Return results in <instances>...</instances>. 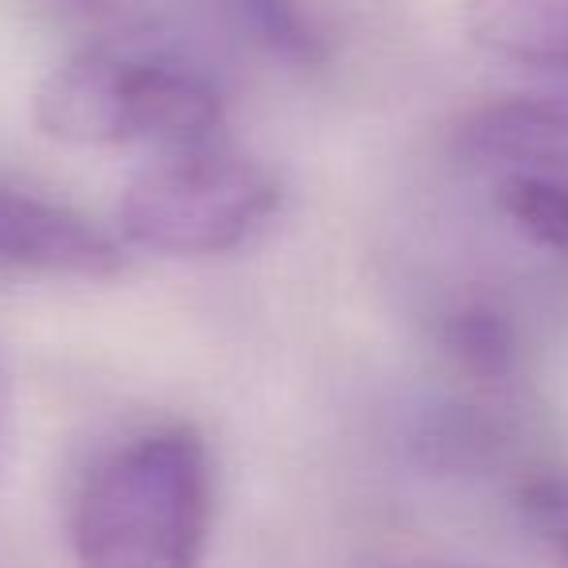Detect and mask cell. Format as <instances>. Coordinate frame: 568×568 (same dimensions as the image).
Returning a JSON list of instances; mask_svg holds the SVG:
<instances>
[{
	"label": "cell",
	"mask_w": 568,
	"mask_h": 568,
	"mask_svg": "<svg viewBox=\"0 0 568 568\" xmlns=\"http://www.w3.org/2000/svg\"><path fill=\"white\" fill-rule=\"evenodd\" d=\"M211 456L195 428H160L94 467L74 503L79 568H203Z\"/></svg>",
	"instance_id": "obj_1"
},
{
	"label": "cell",
	"mask_w": 568,
	"mask_h": 568,
	"mask_svg": "<svg viewBox=\"0 0 568 568\" xmlns=\"http://www.w3.org/2000/svg\"><path fill=\"white\" fill-rule=\"evenodd\" d=\"M36 125L79 149L149 144L156 152L222 141L226 110L211 82L175 59L82 48L36 87Z\"/></svg>",
	"instance_id": "obj_2"
},
{
	"label": "cell",
	"mask_w": 568,
	"mask_h": 568,
	"mask_svg": "<svg viewBox=\"0 0 568 568\" xmlns=\"http://www.w3.org/2000/svg\"><path fill=\"white\" fill-rule=\"evenodd\" d=\"M281 206V180L226 141L156 152L118 203L121 237L164 257H214L245 245Z\"/></svg>",
	"instance_id": "obj_3"
},
{
	"label": "cell",
	"mask_w": 568,
	"mask_h": 568,
	"mask_svg": "<svg viewBox=\"0 0 568 568\" xmlns=\"http://www.w3.org/2000/svg\"><path fill=\"white\" fill-rule=\"evenodd\" d=\"M0 265L110 281L125 268V257L113 245V237L82 214L48 203V199L0 187Z\"/></svg>",
	"instance_id": "obj_4"
},
{
	"label": "cell",
	"mask_w": 568,
	"mask_h": 568,
	"mask_svg": "<svg viewBox=\"0 0 568 568\" xmlns=\"http://www.w3.org/2000/svg\"><path fill=\"white\" fill-rule=\"evenodd\" d=\"M464 32L506 63L568 71V0H467Z\"/></svg>",
	"instance_id": "obj_5"
},
{
	"label": "cell",
	"mask_w": 568,
	"mask_h": 568,
	"mask_svg": "<svg viewBox=\"0 0 568 568\" xmlns=\"http://www.w3.org/2000/svg\"><path fill=\"white\" fill-rule=\"evenodd\" d=\"M222 12L276 63L293 71H320L327 63L324 36L296 0H222Z\"/></svg>",
	"instance_id": "obj_6"
},
{
	"label": "cell",
	"mask_w": 568,
	"mask_h": 568,
	"mask_svg": "<svg viewBox=\"0 0 568 568\" xmlns=\"http://www.w3.org/2000/svg\"><path fill=\"white\" fill-rule=\"evenodd\" d=\"M444 355L459 366L471 382H506L518 366V335L503 312L487 304H467L452 312L440 327Z\"/></svg>",
	"instance_id": "obj_7"
},
{
	"label": "cell",
	"mask_w": 568,
	"mask_h": 568,
	"mask_svg": "<svg viewBox=\"0 0 568 568\" xmlns=\"http://www.w3.org/2000/svg\"><path fill=\"white\" fill-rule=\"evenodd\" d=\"M506 219L552 253H568V180L560 175H506L498 187Z\"/></svg>",
	"instance_id": "obj_8"
},
{
	"label": "cell",
	"mask_w": 568,
	"mask_h": 568,
	"mask_svg": "<svg viewBox=\"0 0 568 568\" xmlns=\"http://www.w3.org/2000/svg\"><path fill=\"white\" fill-rule=\"evenodd\" d=\"M518 510L557 568H568V471H537L518 483Z\"/></svg>",
	"instance_id": "obj_9"
},
{
	"label": "cell",
	"mask_w": 568,
	"mask_h": 568,
	"mask_svg": "<svg viewBox=\"0 0 568 568\" xmlns=\"http://www.w3.org/2000/svg\"><path fill=\"white\" fill-rule=\"evenodd\" d=\"M71 17L87 20V24H102V20H110L113 12H118V0H59Z\"/></svg>",
	"instance_id": "obj_10"
},
{
	"label": "cell",
	"mask_w": 568,
	"mask_h": 568,
	"mask_svg": "<svg viewBox=\"0 0 568 568\" xmlns=\"http://www.w3.org/2000/svg\"><path fill=\"white\" fill-rule=\"evenodd\" d=\"M397 568H464V565H448V560H409V565Z\"/></svg>",
	"instance_id": "obj_11"
},
{
	"label": "cell",
	"mask_w": 568,
	"mask_h": 568,
	"mask_svg": "<svg viewBox=\"0 0 568 568\" xmlns=\"http://www.w3.org/2000/svg\"><path fill=\"white\" fill-rule=\"evenodd\" d=\"M552 98H557V105H560V113H565V121H568V90H565V94H552Z\"/></svg>",
	"instance_id": "obj_12"
}]
</instances>
